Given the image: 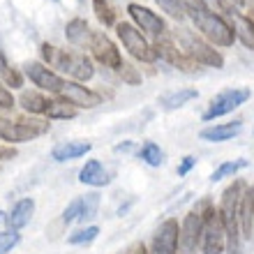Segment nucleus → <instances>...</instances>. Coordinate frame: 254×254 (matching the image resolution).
<instances>
[{
    "label": "nucleus",
    "instance_id": "obj_1",
    "mask_svg": "<svg viewBox=\"0 0 254 254\" xmlns=\"http://www.w3.org/2000/svg\"><path fill=\"white\" fill-rule=\"evenodd\" d=\"M185 9H188V19H192L194 28L206 42H210L213 47H234L236 30L227 21V16L206 9L199 0H185Z\"/></svg>",
    "mask_w": 254,
    "mask_h": 254
},
{
    "label": "nucleus",
    "instance_id": "obj_2",
    "mask_svg": "<svg viewBox=\"0 0 254 254\" xmlns=\"http://www.w3.org/2000/svg\"><path fill=\"white\" fill-rule=\"evenodd\" d=\"M40 51H42V58H44V65H49L54 72L58 69V72L72 76L74 81H90L95 76L93 61L86 54H81V51L58 49L54 44H49V42L42 44Z\"/></svg>",
    "mask_w": 254,
    "mask_h": 254
},
{
    "label": "nucleus",
    "instance_id": "obj_3",
    "mask_svg": "<svg viewBox=\"0 0 254 254\" xmlns=\"http://www.w3.org/2000/svg\"><path fill=\"white\" fill-rule=\"evenodd\" d=\"M245 181H234L224 192H222L220 199V215L222 222L227 227V250L229 254H241V224H238V208H241V199L243 192H245Z\"/></svg>",
    "mask_w": 254,
    "mask_h": 254
},
{
    "label": "nucleus",
    "instance_id": "obj_4",
    "mask_svg": "<svg viewBox=\"0 0 254 254\" xmlns=\"http://www.w3.org/2000/svg\"><path fill=\"white\" fill-rule=\"evenodd\" d=\"M201 213H203V222H201L199 250L203 254H222L227 250V227L222 222L220 208H215L208 199H203Z\"/></svg>",
    "mask_w": 254,
    "mask_h": 254
},
{
    "label": "nucleus",
    "instance_id": "obj_5",
    "mask_svg": "<svg viewBox=\"0 0 254 254\" xmlns=\"http://www.w3.org/2000/svg\"><path fill=\"white\" fill-rule=\"evenodd\" d=\"M178 42H181L183 54H188L190 58L196 61L199 65L215 67V69L224 67V56H222L210 42H206L203 37H199V35L188 30V28H181V30H178Z\"/></svg>",
    "mask_w": 254,
    "mask_h": 254
},
{
    "label": "nucleus",
    "instance_id": "obj_6",
    "mask_svg": "<svg viewBox=\"0 0 254 254\" xmlns=\"http://www.w3.org/2000/svg\"><path fill=\"white\" fill-rule=\"evenodd\" d=\"M49 121H42V118H16V121H9V118H0V141L5 143H26L30 139H37L42 134L49 132Z\"/></svg>",
    "mask_w": 254,
    "mask_h": 254
},
{
    "label": "nucleus",
    "instance_id": "obj_7",
    "mask_svg": "<svg viewBox=\"0 0 254 254\" xmlns=\"http://www.w3.org/2000/svg\"><path fill=\"white\" fill-rule=\"evenodd\" d=\"M116 33H118V40L123 42V47L127 49V54L136 58L141 63H155L157 61V54H155L153 44L148 42V37L141 33L134 23H127V21H118L116 23Z\"/></svg>",
    "mask_w": 254,
    "mask_h": 254
},
{
    "label": "nucleus",
    "instance_id": "obj_8",
    "mask_svg": "<svg viewBox=\"0 0 254 254\" xmlns=\"http://www.w3.org/2000/svg\"><path fill=\"white\" fill-rule=\"evenodd\" d=\"M252 97V90L250 88H227V90H222L213 97V100L208 102V109L203 111V123H210L215 118H222V116L231 114L236 111L238 107H243L245 102Z\"/></svg>",
    "mask_w": 254,
    "mask_h": 254
},
{
    "label": "nucleus",
    "instance_id": "obj_9",
    "mask_svg": "<svg viewBox=\"0 0 254 254\" xmlns=\"http://www.w3.org/2000/svg\"><path fill=\"white\" fill-rule=\"evenodd\" d=\"M127 14L132 16L134 26L139 28L146 37H150L153 42L162 40V37H167L169 35L167 21L162 19L160 14H155L153 9H148V7L139 5V2H129V5H127Z\"/></svg>",
    "mask_w": 254,
    "mask_h": 254
},
{
    "label": "nucleus",
    "instance_id": "obj_10",
    "mask_svg": "<svg viewBox=\"0 0 254 254\" xmlns=\"http://www.w3.org/2000/svg\"><path fill=\"white\" fill-rule=\"evenodd\" d=\"M23 72H26V76L33 81L40 90H47V93H54V95H61L67 83L61 74L54 72L51 67L40 61H28L26 65H23Z\"/></svg>",
    "mask_w": 254,
    "mask_h": 254
},
{
    "label": "nucleus",
    "instance_id": "obj_11",
    "mask_svg": "<svg viewBox=\"0 0 254 254\" xmlns=\"http://www.w3.org/2000/svg\"><path fill=\"white\" fill-rule=\"evenodd\" d=\"M181 248V224L176 217H169L155 231L148 254H178Z\"/></svg>",
    "mask_w": 254,
    "mask_h": 254
},
{
    "label": "nucleus",
    "instance_id": "obj_12",
    "mask_svg": "<svg viewBox=\"0 0 254 254\" xmlns=\"http://www.w3.org/2000/svg\"><path fill=\"white\" fill-rule=\"evenodd\" d=\"M90 51H93V58L100 65L109 67V69H121L123 65V58H121V51L116 47L114 42L109 40L107 33H102V30H93V40H90Z\"/></svg>",
    "mask_w": 254,
    "mask_h": 254
},
{
    "label": "nucleus",
    "instance_id": "obj_13",
    "mask_svg": "<svg viewBox=\"0 0 254 254\" xmlns=\"http://www.w3.org/2000/svg\"><path fill=\"white\" fill-rule=\"evenodd\" d=\"M201 222H203V213L201 206H196L194 210H190L188 217L181 224V254H194L199 248V238H201Z\"/></svg>",
    "mask_w": 254,
    "mask_h": 254
},
{
    "label": "nucleus",
    "instance_id": "obj_14",
    "mask_svg": "<svg viewBox=\"0 0 254 254\" xmlns=\"http://www.w3.org/2000/svg\"><path fill=\"white\" fill-rule=\"evenodd\" d=\"M61 97H65L67 102H72L76 109H95L97 104H102V95L86 86H81L79 81H67Z\"/></svg>",
    "mask_w": 254,
    "mask_h": 254
},
{
    "label": "nucleus",
    "instance_id": "obj_15",
    "mask_svg": "<svg viewBox=\"0 0 254 254\" xmlns=\"http://www.w3.org/2000/svg\"><path fill=\"white\" fill-rule=\"evenodd\" d=\"M238 224H241V236L243 238H252L254 234V188H245L241 199V208H238Z\"/></svg>",
    "mask_w": 254,
    "mask_h": 254
},
{
    "label": "nucleus",
    "instance_id": "obj_16",
    "mask_svg": "<svg viewBox=\"0 0 254 254\" xmlns=\"http://www.w3.org/2000/svg\"><path fill=\"white\" fill-rule=\"evenodd\" d=\"M33 213H35V201L33 199L16 201V203L12 206V210L5 215V222H7V227H9V231H19V229H23L28 222H30Z\"/></svg>",
    "mask_w": 254,
    "mask_h": 254
},
{
    "label": "nucleus",
    "instance_id": "obj_17",
    "mask_svg": "<svg viewBox=\"0 0 254 254\" xmlns=\"http://www.w3.org/2000/svg\"><path fill=\"white\" fill-rule=\"evenodd\" d=\"M243 129V121H234V123H224V125H210L206 129L199 132L201 141H210V143H222V141L234 139L236 134H241Z\"/></svg>",
    "mask_w": 254,
    "mask_h": 254
},
{
    "label": "nucleus",
    "instance_id": "obj_18",
    "mask_svg": "<svg viewBox=\"0 0 254 254\" xmlns=\"http://www.w3.org/2000/svg\"><path fill=\"white\" fill-rule=\"evenodd\" d=\"M79 181L83 183V185H93V188H104V185H109V181H111V176L104 171V167H102L100 160H88L83 167H81L79 171Z\"/></svg>",
    "mask_w": 254,
    "mask_h": 254
},
{
    "label": "nucleus",
    "instance_id": "obj_19",
    "mask_svg": "<svg viewBox=\"0 0 254 254\" xmlns=\"http://www.w3.org/2000/svg\"><path fill=\"white\" fill-rule=\"evenodd\" d=\"M90 148H93V143H88V141H63V143L54 146L51 157H54L56 162L76 160V157H81V155L90 153Z\"/></svg>",
    "mask_w": 254,
    "mask_h": 254
},
{
    "label": "nucleus",
    "instance_id": "obj_20",
    "mask_svg": "<svg viewBox=\"0 0 254 254\" xmlns=\"http://www.w3.org/2000/svg\"><path fill=\"white\" fill-rule=\"evenodd\" d=\"M65 37L67 42H72L74 47H90V40H93V30L88 28V23L83 19H72L65 26Z\"/></svg>",
    "mask_w": 254,
    "mask_h": 254
},
{
    "label": "nucleus",
    "instance_id": "obj_21",
    "mask_svg": "<svg viewBox=\"0 0 254 254\" xmlns=\"http://www.w3.org/2000/svg\"><path fill=\"white\" fill-rule=\"evenodd\" d=\"M19 104L30 116H44L49 109V100L42 93H37V90H23L19 97Z\"/></svg>",
    "mask_w": 254,
    "mask_h": 254
},
{
    "label": "nucleus",
    "instance_id": "obj_22",
    "mask_svg": "<svg viewBox=\"0 0 254 254\" xmlns=\"http://www.w3.org/2000/svg\"><path fill=\"white\" fill-rule=\"evenodd\" d=\"M79 114V109L74 107L72 102H67L65 97H54V100H49V109H47V118L49 121H69V118H76Z\"/></svg>",
    "mask_w": 254,
    "mask_h": 254
},
{
    "label": "nucleus",
    "instance_id": "obj_23",
    "mask_svg": "<svg viewBox=\"0 0 254 254\" xmlns=\"http://www.w3.org/2000/svg\"><path fill=\"white\" fill-rule=\"evenodd\" d=\"M196 97H199V90H194V88H181V90H174V93L162 95V97H160V104H162V109L174 111V109L185 107L188 102L196 100Z\"/></svg>",
    "mask_w": 254,
    "mask_h": 254
},
{
    "label": "nucleus",
    "instance_id": "obj_24",
    "mask_svg": "<svg viewBox=\"0 0 254 254\" xmlns=\"http://www.w3.org/2000/svg\"><path fill=\"white\" fill-rule=\"evenodd\" d=\"M153 49H155V54H157V58L164 61V63H169V65H176V61L183 56V49H178V44L174 42L171 35L162 37V40H155Z\"/></svg>",
    "mask_w": 254,
    "mask_h": 254
},
{
    "label": "nucleus",
    "instance_id": "obj_25",
    "mask_svg": "<svg viewBox=\"0 0 254 254\" xmlns=\"http://www.w3.org/2000/svg\"><path fill=\"white\" fill-rule=\"evenodd\" d=\"M0 81H2L5 86H12V88L23 86V74H21L16 67H12L9 63H7V58H5L2 51H0Z\"/></svg>",
    "mask_w": 254,
    "mask_h": 254
},
{
    "label": "nucleus",
    "instance_id": "obj_26",
    "mask_svg": "<svg viewBox=\"0 0 254 254\" xmlns=\"http://www.w3.org/2000/svg\"><path fill=\"white\" fill-rule=\"evenodd\" d=\"M248 167V160H231V162H222L220 167L213 171V176H210V181L217 183L222 181V178H231V176H236L238 171H243V169Z\"/></svg>",
    "mask_w": 254,
    "mask_h": 254
},
{
    "label": "nucleus",
    "instance_id": "obj_27",
    "mask_svg": "<svg viewBox=\"0 0 254 254\" xmlns=\"http://www.w3.org/2000/svg\"><path fill=\"white\" fill-rule=\"evenodd\" d=\"M139 157L146 162V164H150V167H160L162 162H164V153H162V148L157 146V143H153V141H146V143L141 146Z\"/></svg>",
    "mask_w": 254,
    "mask_h": 254
},
{
    "label": "nucleus",
    "instance_id": "obj_28",
    "mask_svg": "<svg viewBox=\"0 0 254 254\" xmlns=\"http://www.w3.org/2000/svg\"><path fill=\"white\" fill-rule=\"evenodd\" d=\"M93 9H95V16L100 21L102 26H116V12L114 7L109 5V0H93Z\"/></svg>",
    "mask_w": 254,
    "mask_h": 254
},
{
    "label": "nucleus",
    "instance_id": "obj_29",
    "mask_svg": "<svg viewBox=\"0 0 254 254\" xmlns=\"http://www.w3.org/2000/svg\"><path fill=\"white\" fill-rule=\"evenodd\" d=\"M160 5L162 12H167L171 19L183 21L188 16V9H185V0H155Z\"/></svg>",
    "mask_w": 254,
    "mask_h": 254
},
{
    "label": "nucleus",
    "instance_id": "obj_30",
    "mask_svg": "<svg viewBox=\"0 0 254 254\" xmlns=\"http://www.w3.org/2000/svg\"><path fill=\"white\" fill-rule=\"evenodd\" d=\"M100 236V227H86V229H79V231H74L69 238H67V243L69 245H88V243H93L95 238Z\"/></svg>",
    "mask_w": 254,
    "mask_h": 254
},
{
    "label": "nucleus",
    "instance_id": "obj_31",
    "mask_svg": "<svg viewBox=\"0 0 254 254\" xmlns=\"http://www.w3.org/2000/svg\"><path fill=\"white\" fill-rule=\"evenodd\" d=\"M83 199V210H81V217L79 222H86L90 217L97 215V206H100V194L93 192V194H86V196H81Z\"/></svg>",
    "mask_w": 254,
    "mask_h": 254
},
{
    "label": "nucleus",
    "instance_id": "obj_32",
    "mask_svg": "<svg viewBox=\"0 0 254 254\" xmlns=\"http://www.w3.org/2000/svg\"><path fill=\"white\" fill-rule=\"evenodd\" d=\"M118 74H121V79L125 81L127 86H139L141 83V72L134 65H129V63H123Z\"/></svg>",
    "mask_w": 254,
    "mask_h": 254
},
{
    "label": "nucleus",
    "instance_id": "obj_33",
    "mask_svg": "<svg viewBox=\"0 0 254 254\" xmlns=\"http://www.w3.org/2000/svg\"><path fill=\"white\" fill-rule=\"evenodd\" d=\"M21 243V236L16 231H0V254L12 252Z\"/></svg>",
    "mask_w": 254,
    "mask_h": 254
},
{
    "label": "nucleus",
    "instance_id": "obj_34",
    "mask_svg": "<svg viewBox=\"0 0 254 254\" xmlns=\"http://www.w3.org/2000/svg\"><path fill=\"white\" fill-rule=\"evenodd\" d=\"M81 210H83V199L79 196V199H74L72 203H69V206L63 210V222H65V224H69V222L79 220V217H81Z\"/></svg>",
    "mask_w": 254,
    "mask_h": 254
},
{
    "label": "nucleus",
    "instance_id": "obj_35",
    "mask_svg": "<svg viewBox=\"0 0 254 254\" xmlns=\"http://www.w3.org/2000/svg\"><path fill=\"white\" fill-rule=\"evenodd\" d=\"M14 104H16V100H14L12 90L0 81V109H5V111H9V109H14Z\"/></svg>",
    "mask_w": 254,
    "mask_h": 254
},
{
    "label": "nucleus",
    "instance_id": "obj_36",
    "mask_svg": "<svg viewBox=\"0 0 254 254\" xmlns=\"http://www.w3.org/2000/svg\"><path fill=\"white\" fill-rule=\"evenodd\" d=\"M194 164H196V157H192V155H188V157H183V162L178 164V176H188L190 171H192Z\"/></svg>",
    "mask_w": 254,
    "mask_h": 254
},
{
    "label": "nucleus",
    "instance_id": "obj_37",
    "mask_svg": "<svg viewBox=\"0 0 254 254\" xmlns=\"http://www.w3.org/2000/svg\"><path fill=\"white\" fill-rule=\"evenodd\" d=\"M201 5L206 7V9H210V12H215V14H222V16H224V7H222V2L220 0H199Z\"/></svg>",
    "mask_w": 254,
    "mask_h": 254
},
{
    "label": "nucleus",
    "instance_id": "obj_38",
    "mask_svg": "<svg viewBox=\"0 0 254 254\" xmlns=\"http://www.w3.org/2000/svg\"><path fill=\"white\" fill-rule=\"evenodd\" d=\"M224 12H243V0H220Z\"/></svg>",
    "mask_w": 254,
    "mask_h": 254
},
{
    "label": "nucleus",
    "instance_id": "obj_39",
    "mask_svg": "<svg viewBox=\"0 0 254 254\" xmlns=\"http://www.w3.org/2000/svg\"><path fill=\"white\" fill-rule=\"evenodd\" d=\"M125 254H148L146 243H143V241H136V243H132V245H129V248L125 250Z\"/></svg>",
    "mask_w": 254,
    "mask_h": 254
},
{
    "label": "nucleus",
    "instance_id": "obj_40",
    "mask_svg": "<svg viewBox=\"0 0 254 254\" xmlns=\"http://www.w3.org/2000/svg\"><path fill=\"white\" fill-rule=\"evenodd\" d=\"M14 155H16V150L12 146H0V160H12Z\"/></svg>",
    "mask_w": 254,
    "mask_h": 254
},
{
    "label": "nucleus",
    "instance_id": "obj_41",
    "mask_svg": "<svg viewBox=\"0 0 254 254\" xmlns=\"http://www.w3.org/2000/svg\"><path fill=\"white\" fill-rule=\"evenodd\" d=\"M132 141H125V143H118V146H116V150H118V153H123V150H125V153H127V150H132Z\"/></svg>",
    "mask_w": 254,
    "mask_h": 254
},
{
    "label": "nucleus",
    "instance_id": "obj_42",
    "mask_svg": "<svg viewBox=\"0 0 254 254\" xmlns=\"http://www.w3.org/2000/svg\"><path fill=\"white\" fill-rule=\"evenodd\" d=\"M0 220H5V213H2V210H0Z\"/></svg>",
    "mask_w": 254,
    "mask_h": 254
}]
</instances>
